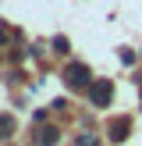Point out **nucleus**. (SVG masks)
<instances>
[{
	"instance_id": "f257e3e1",
	"label": "nucleus",
	"mask_w": 142,
	"mask_h": 146,
	"mask_svg": "<svg viewBox=\"0 0 142 146\" xmlns=\"http://www.w3.org/2000/svg\"><path fill=\"white\" fill-rule=\"evenodd\" d=\"M64 82L71 86V89H89V68H85L82 61H75V64H68V68H64Z\"/></svg>"
},
{
	"instance_id": "f03ea898",
	"label": "nucleus",
	"mask_w": 142,
	"mask_h": 146,
	"mask_svg": "<svg viewBox=\"0 0 142 146\" xmlns=\"http://www.w3.org/2000/svg\"><path fill=\"white\" fill-rule=\"evenodd\" d=\"M89 104L92 107H106L110 104V96H114V82H106V78H99V82H89Z\"/></svg>"
},
{
	"instance_id": "7ed1b4c3",
	"label": "nucleus",
	"mask_w": 142,
	"mask_h": 146,
	"mask_svg": "<svg viewBox=\"0 0 142 146\" xmlns=\"http://www.w3.org/2000/svg\"><path fill=\"white\" fill-rule=\"evenodd\" d=\"M106 132H110L114 143H124L128 132H131V121H128V118H117V121H110V128H106Z\"/></svg>"
},
{
	"instance_id": "20e7f679",
	"label": "nucleus",
	"mask_w": 142,
	"mask_h": 146,
	"mask_svg": "<svg viewBox=\"0 0 142 146\" xmlns=\"http://www.w3.org/2000/svg\"><path fill=\"white\" fill-rule=\"evenodd\" d=\"M57 143H60V132H57V128H39L36 146H57Z\"/></svg>"
},
{
	"instance_id": "39448f33",
	"label": "nucleus",
	"mask_w": 142,
	"mask_h": 146,
	"mask_svg": "<svg viewBox=\"0 0 142 146\" xmlns=\"http://www.w3.org/2000/svg\"><path fill=\"white\" fill-rule=\"evenodd\" d=\"M11 132H14V118L11 114H0V139H7Z\"/></svg>"
},
{
	"instance_id": "423d86ee",
	"label": "nucleus",
	"mask_w": 142,
	"mask_h": 146,
	"mask_svg": "<svg viewBox=\"0 0 142 146\" xmlns=\"http://www.w3.org/2000/svg\"><path fill=\"white\" fill-rule=\"evenodd\" d=\"M53 50H57V54H68V39H64V36H60V39H53Z\"/></svg>"
},
{
	"instance_id": "0eeeda50",
	"label": "nucleus",
	"mask_w": 142,
	"mask_h": 146,
	"mask_svg": "<svg viewBox=\"0 0 142 146\" xmlns=\"http://www.w3.org/2000/svg\"><path fill=\"white\" fill-rule=\"evenodd\" d=\"M78 146H96V139L92 135H78Z\"/></svg>"
}]
</instances>
